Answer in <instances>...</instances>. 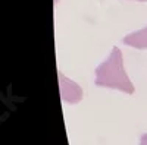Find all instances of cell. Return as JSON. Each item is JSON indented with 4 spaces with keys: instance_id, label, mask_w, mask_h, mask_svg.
Masks as SVG:
<instances>
[{
    "instance_id": "1",
    "label": "cell",
    "mask_w": 147,
    "mask_h": 145,
    "mask_svg": "<svg viewBox=\"0 0 147 145\" xmlns=\"http://www.w3.org/2000/svg\"><path fill=\"white\" fill-rule=\"evenodd\" d=\"M96 85L118 90L124 94L134 92V85L125 72L122 53L118 47H113L109 57L96 67Z\"/></svg>"
},
{
    "instance_id": "2",
    "label": "cell",
    "mask_w": 147,
    "mask_h": 145,
    "mask_svg": "<svg viewBox=\"0 0 147 145\" xmlns=\"http://www.w3.org/2000/svg\"><path fill=\"white\" fill-rule=\"evenodd\" d=\"M59 78V90H60V98L63 103L68 104H77L82 100V88L78 85L77 82H74L68 76H65L62 72H57Z\"/></svg>"
},
{
    "instance_id": "3",
    "label": "cell",
    "mask_w": 147,
    "mask_h": 145,
    "mask_svg": "<svg viewBox=\"0 0 147 145\" xmlns=\"http://www.w3.org/2000/svg\"><path fill=\"white\" fill-rule=\"evenodd\" d=\"M122 41H124V44H127L129 47L138 48V50H146L147 48V27L125 35L122 38Z\"/></svg>"
},
{
    "instance_id": "4",
    "label": "cell",
    "mask_w": 147,
    "mask_h": 145,
    "mask_svg": "<svg viewBox=\"0 0 147 145\" xmlns=\"http://www.w3.org/2000/svg\"><path fill=\"white\" fill-rule=\"evenodd\" d=\"M140 145H147V134H144L140 139Z\"/></svg>"
},
{
    "instance_id": "5",
    "label": "cell",
    "mask_w": 147,
    "mask_h": 145,
    "mask_svg": "<svg viewBox=\"0 0 147 145\" xmlns=\"http://www.w3.org/2000/svg\"><path fill=\"white\" fill-rule=\"evenodd\" d=\"M137 2H147V0H137Z\"/></svg>"
},
{
    "instance_id": "6",
    "label": "cell",
    "mask_w": 147,
    "mask_h": 145,
    "mask_svg": "<svg viewBox=\"0 0 147 145\" xmlns=\"http://www.w3.org/2000/svg\"><path fill=\"white\" fill-rule=\"evenodd\" d=\"M55 2H56V3H57V2H59V0H55Z\"/></svg>"
}]
</instances>
